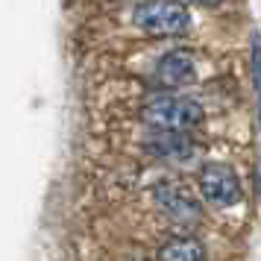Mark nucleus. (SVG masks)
Instances as JSON below:
<instances>
[{"label": "nucleus", "instance_id": "obj_6", "mask_svg": "<svg viewBox=\"0 0 261 261\" xmlns=\"http://www.w3.org/2000/svg\"><path fill=\"white\" fill-rule=\"evenodd\" d=\"M147 150L153 155H162V159H191L194 155V141L182 132H173V129H159V135L147 138Z\"/></svg>", "mask_w": 261, "mask_h": 261}, {"label": "nucleus", "instance_id": "obj_8", "mask_svg": "<svg viewBox=\"0 0 261 261\" xmlns=\"http://www.w3.org/2000/svg\"><path fill=\"white\" fill-rule=\"evenodd\" d=\"M252 80H255V94H258V112H261V41H252Z\"/></svg>", "mask_w": 261, "mask_h": 261}, {"label": "nucleus", "instance_id": "obj_4", "mask_svg": "<svg viewBox=\"0 0 261 261\" xmlns=\"http://www.w3.org/2000/svg\"><path fill=\"white\" fill-rule=\"evenodd\" d=\"M155 202H159L162 212H165L167 217H173L176 223H197L202 217L200 202L194 200L182 185H176V182L159 185V188H155Z\"/></svg>", "mask_w": 261, "mask_h": 261}, {"label": "nucleus", "instance_id": "obj_9", "mask_svg": "<svg viewBox=\"0 0 261 261\" xmlns=\"http://www.w3.org/2000/svg\"><path fill=\"white\" fill-rule=\"evenodd\" d=\"M182 3H194V6H208V9H214V6H220L223 0H182Z\"/></svg>", "mask_w": 261, "mask_h": 261}, {"label": "nucleus", "instance_id": "obj_2", "mask_svg": "<svg viewBox=\"0 0 261 261\" xmlns=\"http://www.w3.org/2000/svg\"><path fill=\"white\" fill-rule=\"evenodd\" d=\"M132 18L150 36L170 38L191 30V12L182 0H144Z\"/></svg>", "mask_w": 261, "mask_h": 261}, {"label": "nucleus", "instance_id": "obj_1", "mask_svg": "<svg viewBox=\"0 0 261 261\" xmlns=\"http://www.w3.org/2000/svg\"><path fill=\"white\" fill-rule=\"evenodd\" d=\"M141 118L155 126V129H173V132H185L191 126L202 123L205 112L197 100L191 97H170V94H159L153 100H147L141 109Z\"/></svg>", "mask_w": 261, "mask_h": 261}, {"label": "nucleus", "instance_id": "obj_3", "mask_svg": "<svg viewBox=\"0 0 261 261\" xmlns=\"http://www.w3.org/2000/svg\"><path fill=\"white\" fill-rule=\"evenodd\" d=\"M200 191L214 205H235L241 202V179L229 165H205L200 170Z\"/></svg>", "mask_w": 261, "mask_h": 261}, {"label": "nucleus", "instance_id": "obj_5", "mask_svg": "<svg viewBox=\"0 0 261 261\" xmlns=\"http://www.w3.org/2000/svg\"><path fill=\"white\" fill-rule=\"evenodd\" d=\"M155 80L165 85V88L191 85L197 80V65L191 59V53H185V50H170V53H165L159 59V65H155Z\"/></svg>", "mask_w": 261, "mask_h": 261}, {"label": "nucleus", "instance_id": "obj_7", "mask_svg": "<svg viewBox=\"0 0 261 261\" xmlns=\"http://www.w3.org/2000/svg\"><path fill=\"white\" fill-rule=\"evenodd\" d=\"M159 258L162 261H202L205 258V252L197 241H191V238H173V241H167L162 252H159Z\"/></svg>", "mask_w": 261, "mask_h": 261}]
</instances>
